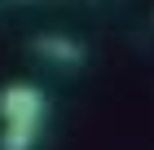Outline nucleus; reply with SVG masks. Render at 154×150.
I'll list each match as a JSON object with an SVG mask.
<instances>
[{
	"label": "nucleus",
	"instance_id": "nucleus-1",
	"mask_svg": "<svg viewBox=\"0 0 154 150\" xmlns=\"http://www.w3.org/2000/svg\"><path fill=\"white\" fill-rule=\"evenodd\" d=\"M0 115H5L0 150H31L44 124V93L35 84H9L0 93Z\"/></svg>",
	"mask_w": 154,
	"mask_h": 150
},
{
	"label": "nucleus",
	"instance_id": "nucleus-2",
	"mask_svg": "<svg viewBox=\"0 0 154 150\" xmlns=\"http://www.w3.org/2000/svg\"><path fill=\"white\" fill-rule=\"evenodd\" d=\"M35 53L48 62H57V66H79L84 62V44L71 40V35H40L35 40Z\"/></svg>",
	"mask_w": 154,
	"mask_h": 150
}]
</instances>
